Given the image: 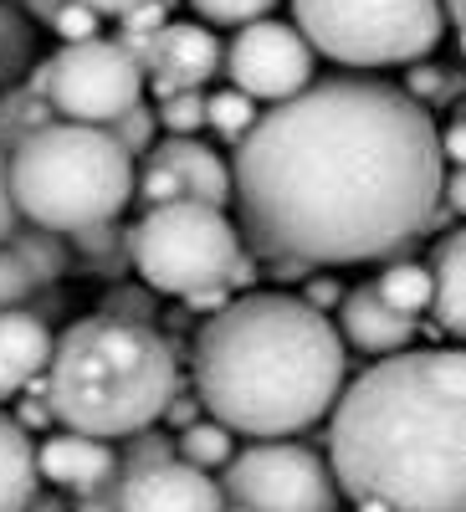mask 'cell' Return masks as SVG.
<instances>
[{"mask_svg":"<svg viewBox=\"0 0 466 512\" xmlns=\"http://www.w3.org/2000/svg\"><path fill=\"white\" fill-rule=\"evenodd\" d=\"M144 67L118 47L113 36L72 41L57 57L41 62V98H47L52 118L62 123H88L108 128L129 108L144 103Z\"/></svg>","mask_w":466,"mask_h":512,"instance_id":"obj_8","label":"cell"},{"mask_svg":"<svg viewBox=\"0 0 466 512\" xmlns=\"http://www.w3.org/2000/svg\"><path fill=\"white\" fill-rule=\"evenodd\" d=\"M369 287L379 292V303L395 308L410 323L431 308V272H426V262H385V272H379Z\"/></svg>","mask_w":466,"mask_h":512,"instance_id":"obj_19","label":"cell"},{"mask_svg":"<svg viewBox=\"0 0 466 512\" xmlns=\"http://www.w3.org/2000/svg\"><path fill=\"white\" fill-rule=\"evenodd\" d=\"M21 395H26V400H16V415H11V420L21 425L26 436H36V431H47V425H57V420H52V405H47V390H41V379L26 384Z\"/></svg>","mask_w":466,"mask_h":512,"instance_id":"obj_32","label":"cell"},{"mask_svg":"<svg viewBox=\"0 0 466 512\" xmlns=\"http://www.w3.org/2000/svg\"><path fill=\"white\" fill-rule=\"evenodd\" d=\"M180 349L159 328L113 323V318H72L52 338V359L41 374L52 420L62 431L123 441L139 436L180 395Z\"/></svg>","mask_w":466,"mask_h":512,"instance_id":"obj_4","label":"cell"},{"mask_svg":"<svg viewBox=\"0 0 466 512\" xmlns=\"http://www.w3.org/2000/svg\"><path fill=\"white\" fill-rule=\"evenodd\" d=\"M36 292H41V282L31 277V267L16 256V246H11V241H0V313L26 308Z\"/></svg>","mask_w":466,"mask_h":512,"instance_id":"obj_30","label":"cell"},{"mask_svg":"<svg viewBox=\"0 0 466 512\" xmlns=\"http://www.w3.org/2000/svg\"><path fill=\"white\" fill-rule=\"evenodd\" d=\"M6 169L21 221L57 236L108 226L134 200V159L88 123L52 118L16 154H6Z\"/></svg>","mask_w":466,"mask_h":512,"instance_id":"obj_5","label":"cell"},{"mask_svg":"<svg viewBox=\"0 0 466 512\" xmlns=\"http://www.w3.org/2000/svg\"><path fill=\"white\" fill-rule=\"evenodd\" d=\"M221 77V41L200 21H164L144 57V88L159 98L169 93H200L205 82Z\"/></svg>","mask_w":466,"mask_h":512,"instance_id":"obj_12","label":"cell"},{"mask_svg":"<svg viewBox=\"0 0 466 512\" xmlns=\"http://www.w3.org/2000/svg\"><path fill=\"white\" fill-rule=\"evenodd\" d=\"M26 512H72V507H67V502H62V497H57V492H36V497H31V507H26Z\"/></svg>","mask_w":466,"mask_h":512,"instance_id":"obj_41","label":"cell"},{"mask_svg":"<svg viewBox=\"0 0 466 512\" xmlns=\"http://www.w3.org/2000/svg\"><path fill=\"white\" fill-rule=\"evenodd\" d=\"M139 200L154 205H210V210H226L231 205V164L200 144V139H154V149L144 154V169L134 175Z\"/></svg>","mask_w":466,"mask_h":512,"instance_id":"obj_11","label":"cell"},{"mask_svg":"<svg viewBox=\"0 0 466 512\" xmlns=\"http://www.w3.org/2000/svg\"><path fill=\"white\" fill-rule=\"evenodd\" d=\"M190 6L210 26H251V21H267L277 11V0H190Z\"/></svg>","mask_w":466,"mask_h":512,"instance_id":"obj_31","label":"cell"},{"mask_svg":"<svg viewBox=\"0 0 466 512\" xmlns=\"http://www.w3.org/2000/svg\"><path fill=\"white\" fill-rule=\"evenodd\" d=\"M226 512H241V507H226Z\"/></svg>","mask_w":466,"mask_h":512,"instance_id":"obj_43","label":"cell"},{"mask_svg":"<svg viewBox=\"0 0 466 512\" xmlns=\"http://www.w3.org/2000/svg\"><path fill=\"white\" fill-rule=\"evenodd\" d=\"M159 420H169V425H180V431H185V425L205 420V410H200V400H195V395H175V400L164 405V415H159Z\"/></svg>","mask_w":466,"mask_h":512,"instance_id":"obj_37","label":"cell"},{"mask_svg":"<svg viewBox=\"0 0 466 512\" xmlns=\"http://www.w3.org/2000/svg\"><path fill=\"white\" fill-rule=\"evenodd\" d=\"M175 456H180L185 466H195V472H216V466H226V461L236 456V436L205 415V420L185 425V431L175 436Z\"/></svg>","mask_w":466,"mask_h":512,"instance_id":"obj_23","label":"cell"},{"mask_svg":"<svg viewBox=\"0 0 466 512\" xmlns=\"http://www.w3.org/2000/svg\"><path fill=\"white\" fill-rule=\"evenodd\" d=\"M436 118L379 77H313L231 154L241 236L262 262H400L441 195Z\"/></svg>","mask_w":466,"mask_h":512,"instance_id":"obj_1","label":"cell"},{"mask_svg":"<svg viewBox=\"0 0 466 512\" xmlns=\"http://www.w3.org/2000/svg\"><path fill=\"white\" fill-rule=\"evenodd\" d=\"M67 6H88V11L103 21V16H123V11H134L139 0H67Z\"/></svg>","mask_w":466,"mask_h":512,"instance_id":"obj_39","label":"cell"},{"mask_svg":"<svg viewBox=\"0 0 466 512\" xmlns=\"http://www.w3.org/2000/svg\"><path fill=\"white\" fill-rule=\"evenodd\" d=\"M52 123V108L41 103L26 82H16V88L0 93V154H16L36 128Z\"/></svg>","mask_w":466,"mask_h":512,"instance_id":"obj_21","label":"cell"},{"mask_svg":"<svg viewBox=\"0 0 466 512\" xmlns=\"http://www.w3.org/2000/svg\"><path fill=\"white\" fill-rule=\"evenodd\" d=\"M456 72L451 67H426V62H415L410 72H405V98L410 103H420V108H426V113H436V108H446L451 98H456Z\"/></svg>","mask_w":466,"mask_h":512,"instance_id":"obj_28","label":"cell"},{"mask_svg":"<svg viewBox=\"0 0 466 512\" xmlns=\"http://www.w3.org/2000/svg\"><path fill=\"white\" fill-rule=\"evenodd\" d=\"M221 72L231 77L236 93H246L251 103L262 108V103L298 98L318 77V57L298 36V26L267 16V21L236 26V36L221 47Z\"/></svg>","mask_w":466,"mask_h":512,"instance_id":"obj_10","label":"cell"},{"mask_svg":"<svg viewBox=\"0 0 466 512\" xmlns=\"http://www.w3.org/2000/svg\"><path fill=\"white\" fill-rule=\"evenodd\" d=\"M98 26H103V21H98L88 6H67V0H62V11H57V21H52V31L62 36V47H72V41H93Z\"/></svg>","mask_w":466,"mask_h":512,"instance_id":"obj_33","label":"cell"},{"mask_svg":"<svg viewBox=\"0 0 466 512\" xmlns=\"http://www.w3.org/2000/svg\"><path fill=\"white\" fill-rule=\"evenodd\" d=\"M21 226V210L11 200V169H6V154H0V241H11Z\"/></svg>","mask_w":466,"mask_h":512,"instance_id":"obj_35","label":"cell"},{"mask_svg":"<svg viewBox=\"0 0 466 512\" xmlns=\"http://www.w3.org/2000/svg\"><path fill=\"white\" fill-rule=\"evenodd\" d=\"M72 512H118L113 487H108V492H98V497H77V502H72Z\"/></svg>","mask_w":466,"mask_h":512,"instance_id":"obj_40","label":"cell"},{"mask_svg":"<svg viewBox=\"0 0 466 512\" xmlns=\"http://www.w3.org/2000/svg\"><path fill=\"white\" fill-rule=\"evenodd\" d=\"M338 297H344V282H333V277H303V303L308 308L328 313V308H338Z\"/></svg>","mask_w":466,"mask_h":512,"instance_id":"obj_34","label":"cell"},{"mask_svg":"<svg viewBox=\"0 0 466 512\" xmlns=\"http://www.w3.org/2000/svg\"><path fill=\"white\" fill-rule=\"evenodd\" d=\"M67 251H72V267H98L103 277L129 272V231H118L113 221L67 236Z\"/></svg>","mask_w":466,"mask_h":512,"instance_id":"obj_22","label":"cell"},{"mask_svg":"<svg viewBox=\"0 0 466 512\" xmlns=\"http://www.w3.org/2000/svg\"><path fill=\"white\" fill-rule=\"evenodd\" d=\"M426 272H431V308H426V313H436V323H441V333H446V338H461V333H466V303H461V277H466V231H446V236L436 241Z\"/></svg>","mask_w":466,"mask_h":512,"instance_id":"obj_17","label":"cell"},{"mask_svg":"<svg viewBox=\"0 0 466 512\" xmlns=\"http://www.w3.org/2000/svg\"><path fill=\"white\" fill-rule=\"evenodd\" d=\"M52 323L31 318L26 308H11L0 313V405L16 400L26 384H36L47 374V359H52Z\"/></svg>","mask_w":466,"mask_h":512,"instance_id":"obj_16","label":"cell"},{"mask_svg":"<svg viewBox=\"0 0 466 512\" xmlns=\"http://www.w3.org/2000/svg\"><path fill=\"white\" fill-rule=\"evenodd\" d=\"M36 482H52L57 492L77 497H98L108 487H118V451L113 441H93L77 431H52L36 446Z\"/></svg>","mask_w":466,"mask_h":512,"instance_id":"obj_14","label":"cell"},{"mask_svg":"<svg viewBox=\"0 0 466 512\" xmlns=\"http://www.w3.org/2000/svg\"><path fill=\"white\" fill-rule=\"evenodd\" d=\"M11 246H16V256L31 267V277L41 282V292L47 287H57L67 272H72V251H67V236H57V231H41V226H16V236H11Z\"/></svg>","mask_w":466,"mask_h":512,"instance_id":"obj_20","label":"cell"},{"mask_svg":"<svg viewBox=\"0 0 466 512\" xmlns=\"http://www.w3.org/2000/svg\"><path fill=\"white\" fill-rule=\"evenodd\" d=\"M118 512H226L221 482L210 472H195L180 456L139 466V472L118 477L113 487Z\"/></svg>","mask_w":466,"mask_h":512,"instance_id":"obj_13","label":"cell"},{"mask_svg":"<svg viewBox=\"0 0 466 512\" xmlns=\"http://www.w3.org/2000/svg\"><path fill=\"white\" fill-rule=\"evenodd\" d=\"M241 231L226 210L210 205H154L129 226V267L154 297H195L205 287H226L236 256H241Z\"/></svg>","mask_w":466,"mask_h":512,"instance_id":"obj_7","label":"cell"},{"mask_svg":"<svg viewBox=\"0 0 466 512\" xmlns=\"http://www.w3.org/2000/svg\"><path fill=\"white\" fill-rule=\"evenodd\" d=\"M441 11H446V26H461V0H441Z\"/></svg>","mask_w":466,"mask_h":512,"instance_id":"obj_42","label":"cell"},{"mask_svg":"<svg viewBox=\"0 0 466 512\" xmlns=\"http://www.w3.org/2000/svg\"><path fill=\"white\" fill-rule=\"evenodd\" d=\"M103 134L129 154V159H139V154H149L154 149V139H159V123H154V108L149 103H139V108H129L123 118H113Z\"/></svg>","mask_w":466,"mask_h":512,"instance_id":"obj_29","label":"cell"},{"mask_svg":"<svg viewBox=\"0 0 466 512\" xmlns=\"http://www.w3.org/2000/svg\"><path fill=\"white\" fill-rule=\"evenodd\" d=\"M0 6H11L16 16H26V21H36V26H52L57 11H62V0H0Z\"/></svg>","mask_w":466,"mask_h":512,"instance_id":"obj_36","label":"cell"},{"mask_svg":"<svg viewBox=\"0 0 466 512\" xmlns=\"http://www.w3.org/2000/svg\"><path fill=\"white\" fill-rule=\"evenodd\" d=\"M328 420L333 487L385 512H466V359L405 349L344 384Z\"/></svg>","mask_w":466,"mask_h":512,"instance_id":"obj_2","label":"cell"},{"mask_svg":"<svg viewBox=\"0 0 466 512\" xmlns=\"http://www.w3.org/2000/svg\"><path fill=\"white\" fill-rule=\"evenodd\" d=\"M257 118H262V108L251 103L246 93H236V88H221V93L205 98V128H216L226 144H241Z\"/></svg>","mask_w":466,"mask_h":512,"instance_id":"obj_25","label":"cell"},{"mask_svg":"<svg viewBox=\"0 0 466 512\" xmlns=\"http://www.w3.org/2000/svg\"><path fill=\"white\" fill-rule=\"evenodd\" d=\"M226 303H231V297H226V287H205V292L185 297V308H190V313H205V318H216Z\"/></svg>","mask_w":466,"mask_h":512,"instance_id":"obj_38","label":"cell"},{"mask_svg":"<svg viewBox=\"0 0 466 512\" xmlns=\"http://www.w3.org/2000/svg\"><path fill=\"white\" fill-rule=\"evenodd\" d=\"M41 492L36 482V446L21 425L0 410V512H26L31 497Z\"/></svg>","mask_w":466,"mask_h":512,"instance_id":"obj_18","label":"cell"},{"mask_svg":"<svg viewBox=\"0 0 466 512\" xmlns=\"http://www.w3.org/2000/svg\"><path fill=\"white\" fill-rule=\"evenodd\" d=\"M333 328L338 338H349V344L369 359H390V354H405L415 344V328L410 318H400L395 308L379 303V292L369 282L349 287L344 297H338V308H333Z\"/></svg>","mask_w":466,"mask_h":512,"instance_id":"obj_15","label":"cell"},{"mask_svg":"<svg viewBox=\"0 0 466 512\" xmlns=\"http://www.w3.org/2000/svg\"><path fill=\"white\" fill-rule=\"evenodd\" d=\"M344 338L292 292H246L195 333V400L231 436L287 441L344 390Z\"/></svg>","mask_w":466,"mask_h":512,"instance_id":"obj_3","label":"cell"},{"mask_svg":"<svg viewBox=\"0 0 466 512\" xmlns=\"http://www.w3.org/2000/svg\"><path fill=\"white\" fill-rule=\"evenodd\" d=\"M98 318L154 328V323H159V297H154L144 282H113V287L98 297Z\"/></svg>","mask_w":466,"mask_h":512,"instance_id":"obj_26","label":"cell"},{"mask_svg":"<svg viewBox=\"0 0 466 512\" xmlns=\"http://www.w3.org/2000/svg\"><path fill=\"white\" fill-rule=\"evenodd\" d=\"M292 16L313 57L359 72L415 67L451 31L441 0H292Z\"/></svg>","mask_w":466,"mask_h":512,"instance_id":"obj_6","label":"cell"},{"mask_svg":"<svg viewBox=\"0 0 466 512\" xmlns=\"http://www.w3.org/2000/svg\"><path fill=\"white\" fill-rule=\"evenodd\" d=\"M221 497L241 512H338L328 461L303 441H251L221 466Z\"/></svg>","mask_w":466,"mask_h":512,"instance_id":"obj_9","label":"cell"},{"mask_svg":"<svg viewBox=\"0 0 466 512\" xmlns=\"http://www.w3.org/2000/svg\"><path fill=\"white\" fill-rule=\"evenodd\" d=\"M154 123L164 139H195L205 128V93H169L154 108Z\"/></svg>","mask_w":466,"mask_h":512,"instance_id":"obj_27","label":"cell"},{"mask_svg":"<svg viewBox=\"0 0 466 512\" xmlns=\"http://www.w3.org/2000/svg\"><path fill=\"white\" fill-rule=\"evenodd\" d=\"M31 57H36V31H31V21L16 16L11 6H0V93L16 88Z\"/></svg>","mask_w":466,"mask_h":512,"instance_id":"obj_24","label":"cell"}]
</instances>
